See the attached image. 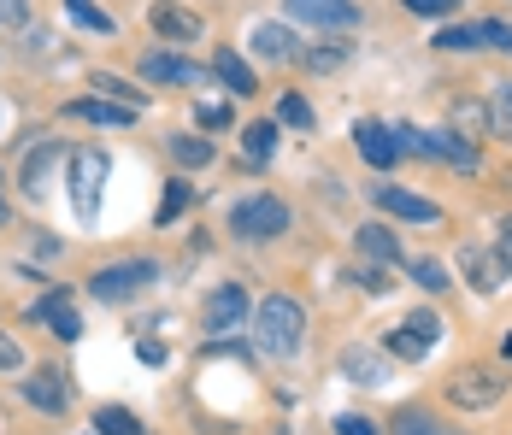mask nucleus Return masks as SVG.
Returning a JSON list of instances; mask_svg holds the SVG:
<instances>
[{
	"instance_id": "nucleus-1",
	"label": "nucleus",
	"mask_w": 512,
	"mask_h": 435,
	"mask_svg": "<svg viewBox=\"0 0 512 435\" xmlns=\"http://www.w3.org/2000/svg\"><path fill=\"white\" fill-rule=\"evenodd\" d=\"M307 336V306L295 294H265L254 312V341L271 353V359H289Z\"/></svg>"
},
{
	"instance_id": "nucleus-2",
	"label": "nucleus",
	"mask_w": 512,
	"mask_h": 435,
	"mask_svg": "<svg viewBox=\"0 0 512 435\" xmlns=\"http://www.w3.org/2000/svg\"><path fill=\"white\" fill-rule=\"evenodd\" d=\"M283 230H289V206L271 200V194H248V200L230 206V236L236 242H271Z\"/></svg>"
},
{
	"instance_id": "nucleus-3",
	"label": "nucleus",
	"mask_w": 512,
	"mask_h": 435,
	"mask_svg": "<svg viewBox=\"0 0 512 435\" xmlns=\"http://www.w3.org/2000/svg\"><path fill=\"white\" fill-rule=\"evenodd\" d=\"M395 142H401V153L442 159V165H454V171H477V147L465 142V136H454V130H412V124H401Z\"/></svg>"
},
{
	"instance_id": "nucleus-4",
	"label": "nucleus",
	"mask_w": 512,
	"mask_h": 435,
	"mask_svg": "<svg viewBox=\"0 0 512 435\" xmlns=\"http://www.w3.org/2000/svg\"><path fill=\"white\" fill-rule=\"evenodd\" d=\"M154 277H159V265H154V259H124V265H106V271H95V277H89V294H95V300H112V306H118V300L142 294L148 283H154Z\"/></svg>"
},
{
	"instance_id": "nucleus-5",
	"label": "nucleus",
	"mask_w": 512,
	"mask_h": 435,
	"mask_svg": "<svg viewBox=\"0 0 512 435\" xmlns=\"http://www.w3.org/2000/svg\"><path fill=\"white\" fill-rule=\"evenodd\" d=\"M101 183H106V153H95V147L71 153V206H77L83 224H95V212H101Z\"/></svg>"
},
{
	"instance_id": "nucleus-6",
	"label": "nucleus",
	"mask_w": 512,
	"mask_h": 435,
	"mask_svg": "<svg viewBox=\"0 0 512 435\" xmlns=\"http://www.w3.org/2000/svg\"><path fill=\"white\" fill-rule=\"evenodd\" d=\"M242 324H248V289H242V283H218L201 306V330L206 336H230V330H242Z\"/></svg>"
},
{
	"instance_id": "nucleus-7",
	"label": "nucleus",
	"mask_w": 512,
	"mask_h": 435,
	"mask_svg": "<svg viewBox=\"0 0 512 435\" xmlns=\"http://www.w3.org/2000/svg\"><path fill=\"white\" fill-rule=\"evenodd\" d=\"M501 394H507V377H495V371H483V365L448 377V400H454L460 412H483V406H495Z\"/></svg>"
},
{
	"instance_id": "nucleus-8",
	"label": "nucleus",
	"mask_w": 512,
	"mask_h": 435,
	"mask_svg": "<svg viewBox=\"0 0 512 435\" xmlns=\"http://www.w3.org/2000/svg\"><path fill=\"white\" fill-rule=\"evenodd\" d=\"M371 206L389 212V218H407V224H442V206L424 200V194H412V189H401V183H377V189H371Z\"/></svg>"
},
{
	"instance_id": "nucleus-9",
	"label": "nucleus",
	"mask_w": 512,
	"mask_h": 435,
	"mask_svg": "<svg viewBox=\"0 0 512 435\" xmlns=\"http://www.w3.org/2000/svg\"><path fill=\"white\" fill-rule=\"evenodd\" d=\"M142 77H148V83H177V89L212 83V71H201V65L183 59V53H148V59H142Z\"/></svg>"
},
{
	"instance_id": "nucleus-10",
	"label": "nucleus",
	"mask_w": 512,
	"mask_h": 435,
	"mask_svg": "<svg viewBox=\"0 0 512 435\" xmlns=\"http://www.w3.org/2000/svg\"><path fill=\"white\" fill-rule=\"evenodd\" d=\"M289 18L301 24H318V30H348L354 24V0H283Z\"/></svg>"
},
{
	"instance_id": "nucleus-11",
	"label": "nucleus",
	"mask_w": 512,
	"mask_h": 435,
	"mask_svg": "<svg viewBox=\"0 0 512 435\" xmlns=\"http://www.w3.org/2000/svg\"><path fill=\"white\" fill-rule=\"evenodd\" d=\"M460 271L471 277V289H477V294H501V289H507V265H501V253L460 247Z\"/></svg>"
},
{
	"instance_id": "nucleus-12",
	"label": "nucleus",
	"mask_w": 512,
	"mask_h": 435,
	"mask_svg": "<svg viewBox=\"0 0 512 435\" xmlns=\"http://www.w3.org/2000/svg\"><path fill=\"white\" fill-rule=\"evenodd\" d=\"M354 142H359V159L371 165V171H389L395 159H401V142H395V130H383V124H354Z\"/></svg>"
},
{
	"instance_id": "nucleus-13",
	"label": "nucleus",
	"mask_w": 512,
	"mask_h": 435,
	"mask_svg": "<svg viewBox=\"0 0 512 435\" xmlns=\"http://www.w3.org/2000/svg\"><path fill=\"white\" fill-rule=\"evenodd\" d=\"M248 48H254L259 59H301V42H295V30H289L283 18H265V24H254Z\"/></svg>"
},
{
	"instance_id": "nucleus-14",
	"label": "nucleus",
	"mask_w": 512,
	"mask_h": 435,
	"mask_svg": "<svg viewBox=\"0 0 512 435\" xmlns=\"http://www.w3.org/2000/svg\"><path fill=\"white\" fill-rule=\"evenodd\" d=\"M342 377H354L359 388L389 383V353H377V347H342Z\"/></svg>"
},
{
	"instance_id": "nucleus-15",
	"label": "nucleus",
	"mask_w": 512,
	"mask_h": 435,
	"mask_svg": "<svg viewBox=\"0 0 512 435\" xmlns=\"http://www.w3.org/2000/svg\"><path fill=\"white\" fill-rule=\"evenodd\" d=\"M24 400L42 406V412H65V406H71V383H65V371H36V377H24Z\"/></svg>"
},
{
	"instance_id": "nucleus-16",
	"label": "nucleus",
	"mask_w": 512,
	"mask_h": 435,
	"mask_svg": "<svg viewBox=\"0 0 512 435\" xmlns=\"http://www.w3.org/2000/svg\"><path fill=\"white\" fill-rule=\"evenodd\" d=\"M148 24H154L165 42H183V48L201 36V18H195V12H183V6H171V0H159L154 12H148Z\"/></svg>"
},
{
	"instance_id": "nucleus-17",
	"label": "nucleus",
	"mask_w": 512,
	"mask_h": 435,
	"mask_svg": "<svg viewBox=\"0 0 512 435\" xmlns=\"http://www.w3.org/2000/svg\"><path fill=\"white\" fill-rule=\"evenodd\" d=\"M36 318H48V330L59 341H77V336H83V318H77V306H71V294H65V289H53L48 300L36 306Z\"/></svg>"
},
{
	"instance_id": "nucleus-18",
	"label": "nucleus",
	"mask_w": 512,
	"mask_h": 435,
	"mask_svg": "<svg viewBox=\"0 0 512 435\" xmlns=\"http://www.w3.org/2000/svg\"><path fill=\"white\" fill-rule=\"evenodd\" d=\"M212 77H218V83H224V89H230L236 100H242V95H254V89H259V83H254V65H248V59H236L230 48H224L218 59H212Z\"/></svg>"
},
{
	"instance_id": "nucleus-19",
	"label": "nucleus",
	"mask_w": 512,
	"mask_h": 435,
	"mask_svg": "<svg viewBox=\"0 0 512 435\" xmlns=\"http://www.w3.org/2000/svg\"><path fill=\"white\" fill-rule=\"evenodd\" d=\"M53 159H59V142H36V147H30V159H24V194H30V200H42V194H48Z\"/></svg>"
},
{
	"instance_id": "nucleus-20",
	"label": "nucleus",
	"mask_w": 512,
	"mask_h": 435,
	"mask_svg": "<svg viewBox=\"0 0 512 435\" xmlns=\"http://www.w3.org/2000/svg\"><path fill=\"white\" fill-rule=\"evenodd\" d=\"M354 242H359V253H365V259H377V265H395V259H401V242H395V230H389V224H365Z\"/></svg>"
},
{
	"instance_id": "nucleus-21",
	"label": "nucleus",
	"mask_w": 512,
	"mask_h": 435,
	"mask_svg": "<svg viewBox=\"0 0 512 435\" xmlns=\"http://www.w3.org/2000/svg\"><path fill=\"white\" fill-rule=\"evenodd\" d=\"M65 112H71V118H89V124H136V112L118 106V100H71Z\"/></svg>"
},
{
	"instance_id": "nucleus-22",
	"label": "nucleus",
	"mask_w": 512,
	"mask_h": 435,
	"mask_svg": "<svg viewBox=\"0 0 512 435\" xmlns=\"http://www.w3.org/2000/svg\"><path fill=\"white\" fill-rule=\"evenodd\" d=\"M95 435H142V418L124 412V406H101L95 412Z\"/></svg>"
},
{
	"instance_id": "nucleus-23",
	"label": "nucleus",
	"mask_w": 512,
	"mask_h": 435,
	"mask_svg": "<svg viewBox=\"0 0 512 435\" xmlns=\"http://www.w3.org/2000/svg\"><path fill=\"white\" fill-rule=\"evenodd\" d=\"M436 48H442V53H471V48H483V24H448V30L436 36Z\"/></svg>"
},
{
	"instance_id": "nucleus-24",
	"label": "nucleus",
	"mask_w": 512,
	"mask_h": 435,
	"mask_svg": "<svg viewBox=\"0 0 512 435\" xmlns=\"http://www.w3.org/2000/svg\"><path fill=\"white\" fill-rule=\"evenodd\" d=\"M171 159L189 165V171H201V165H212V142H201V136H171Z\"/></svg>"
},
{
	"instance_id": "nucleus-25",
	"label": "nucleus",
	"mask_w": 512,
	"mask_h": 435,
	"mask_svg": "<svg viewBox=\"0 0 512 435\" xmlns=\"http://www.w3.org/2000/svg\"><path fill=\"white\" fill-rule=\"evenodd\" d=\"M383 353H389V359H424V353H430V341L418 336V330H407V324H401V330H389Z\"/></svg>"
},
{
	"instance_id": "nucleus-26",
	"label": "nucleus",
	"mask_w": 512,
	"mask_h": 435,
	"mask_svg": "<svg viewBox=\"0 0 512 435\" xmlns=\"http://www.w3.org/2000/svg\"><path fill=\"white\" fill-rule=\"evenodd\" d=\"M189 200H195V189H189L183 177H171V183H165V200H159V224H177V218L189 212Z\"/></svg>"
},
{
	"instance_id": "nucleus-27",
	"label": "nucleus",
	"mask_w": 512,
	"mask_h": 435,
	"mask_svg": "<svg viewBox=\"0 0 512 435\" xmlns=\"http://www.w3.org/2000/svg\"><path fill=\"white\" fill-rule=\"evenodd\" d=\"M65 12H71V18H77L83 30H95V36H112V18H106L95 0H65Z\"/></svg>"
},
{
	"instance_id": "nucleus-28",
	"label": "nucleus",
	"mask_w": 512,
	"mask_h": 435,
	"mask_svg": "<svg viewBox=\"0 0 512 435\" xmlns=\"http://www.w3.org/2000/svg\"><path fill=\"white\" fill-rule=\"evenodd\" d=\"M242 147H248V159H271V147H277V124H248L242 130Z\"/></svg>"
},
{
	"instance_id": "nucleus-29",
	"label": "nucleus",
	"mask_w": 512,
	"mask_h": 435,
	"mask_svg": "<svg viewBox=\"0 0 512 435\" xmlns=\"http://www.w3.org/2000/svg\"><path fill=\"white\" fill-rule=\"evenodd\" d=\"M95 95H112L118 106H130V112H136V106H148V95H136L130 83H118V77H106V71H95Z\"/></svg>"
},
{
	"instance_id": "nucleus-30",
	"label": "nucleus",
	"mask_w": 512,
	"mask_h": 435,
	"mask_svg": "<svg viewBox=\"0 0 512 435\" xmlns=\"http://www.w3.org/2000/svg\"><path fill=\"white\" fill-rule=\"evenodd\" d=\"M483 124H489V112H483V106H454V136H465V142H477V136H483Z\"/></svg>"
},
{
	"instance_id": "nucleus-31",
	"label": "nucleus",
	"mask_w": 512,
	"mask_h": 435,
	"mask_svg": "<svg viewBox=\"0 0 512 435\" xmlns=\"http://www.w3.org/2000/svg\"><path fill=\"white\" fill-rule=\"evenodd\" d=\"M277 124H289V130H312V106L301 95H283L277 100Z\"/></svg>"
},
{
	"instance_id": "nucleus-32",
	"label": "nucleus",
	"mask_w": 512,
	"mask_h": 435,
	"mask_svg": "<svg viewBox=\"0 0 512 435\" xmlns=\"http://www.w3.org/2000/svg\"><path fill=\"white\" fill-rule=\"evenodd\" d=\"M489 124H495V130L512 142V83H501V89L489 95Z\"/></svg>"
},
{
	"instance_id": "nucleus-33",
	"label": "nucleus",
	"mask_w": 512,
	"mask_h": 435,
	"mask_svg": "<svg viewBox=\"0 0 512 435\" xmlns=\"http://www.w3.org/2000/svg\"><path fill=\"white\" fill-rule=\"evenodd\" d=\"M395 435H460V430H442L430 412H401L395 418Z\"/></svg>"
},
{
	"instance_id": "nucleus-34",
	"label": "nucleus",
	"mask_w": 512,
	"mask_h": 435,
	"mask_svg": "<svg viewBox=\"0 0 512 435\" xmlns=\"http://www.w3.org/2000/svg\"><path fill=\"white\" fill-rule=\"evenodd\" d=\"M412 283H418L424 294H442L448 289V271H442L436 259H412Z\"/></svg>"
},
{
	"instance_id": "nucleus-35",
	"label": "nucleus",
	"mask_w": 512,
	"mask_h": 435,
	"mask_svg": "<svg viewBox=\"0 0 512 435\" xmlns=\"http://www.w3.org/2000/svg\"><path fill=\"white\" fill-rule=\"evenodd\" d=\"M312 71H336V65H348V42H318V48L307 53Z\"/></svg>"
},
{
	"instance_id": "nucleus-36",
	"label": "nucleus",
	"mask_w": 512,
	"mask_h": 435,
	"mask_svg": "<svg viewBox=\"0 0 512 435\" xmlns=\"http://www.w3.org/2000/svg\"><path fill=\"white\" fill-rule=\"evenodd\" d=\"M0 24L6 30H24L30 24V0H0Z\"/></svg>"
},
{
	"instance_id": "nucleus-37",
	"label": "nucleus",
	"mask_w": 512,
	"mask_h": 435,
	"mask_svg": "<svg viewBox=\"0 0 512 435\" xmlns=\"http://www.w3.org/2000/svg\"><path fill=\"white\" fill-rule=\"evenodd\" d=\"M483 42H495L501 53H512V24L507 18H489V24H483Z\"/></svg>"
},
{
	"instance_id": "nucleus-38",
	"label": "nucleus",
	"mask_w": 512,
	"mask_h": 435,
	"mask_svg": "<svg viewBox=\"0 0 512 435\" xmlns=\"http://www.w3.org/2000/svg\"><path fill=\"white\" fill-rule=\"evenodd\" d=\"M460 0H407V12H418V18H448Z\"/></svg>"
},
{
	"instance_id": "nucleus-39",
	"label": "nucleus",
	"mask_w": 512,
	"mask_h": 435,
	"mask_svg": "<svg viewBox=\"0 0 512 435\" xmlns=\"http://www.w3.org/2000/svg\"><path fill=\"white\" fill-rule=\"evenodd\" d=\"M359 289H365V294H389L395 283H389V271H383V265H371V271H359Z\"/></svg>"
},
{
	"instance_id": "nucleus-40",
	"label": "nucleus",
	"mask_w": 512,
	"mask_h": 435,
	"mask_svg": "<svg viewBox=\"0 0 512 435\" xmlns=\"http://www.w3.org/2000/svg\"><path fill=\"white\" fill-rule=\"evenodd\" d=\"M336 435H377V424L359 418V412H342V418H336Z\"/></svg>"
},
{
	"instance_id": "nucleus-41",
	"label": "nucleus",
	"mask_w": 512,
	"mask_h": 435,
	"mask_svg": "<svg viewBox=\"0 0 512 435\" xmlns=\"http://www.w3.org/2000/svg\"><path fill=\"white\" fill-rule=\"evenodd\" d=\"M0 371H24V347L12 336H0Z\"/></svg>"
},
{
	"instance_id": "nucleus-42",
	"label": "nucleus",
	"mask_w": 512,
	"mask_h": 435,
	"mask_svg": "<svg viewBox=\"0 0 512 435\" xmlns=\"http://www.w3.org/2000/svg\"><path fill=\"white\" fill-rule=\"evenodd\" d=\"M224 118H230V106H201V124H212V130H218Z\"/></svg>"
},
{
	"instance_id": "nucleus-43",
	"label": "nucleus",
	"mask_w": 512,
	"mask_h": 435,
	"mask_svg": "<svg viewBox=\"0 0 512 435\" xmlns=\"http://www.w3.org/2000/svg\"><path fill=\"white\" fill-rule=\"evenodd\" d=\"M501 265H507V277H512V236L501 230Z\"/></svg>"
},
{
	"instance_id": "nucleus-44",
	"label": "nucleus",
	"mask_w": 512,
	"mask_h": 435,
	"mask_svg": "<svg viewBox=\"0 0 512 435\" xmlns=\"http://www.w3.org/2000/svg\"><path fill=\"white\" fill-rule=\"evenodd\" d=\"M0 224H6V194H0Z\"/></svg>"
},
{
	"instance_id": "nucleus-45",
	"label": "nucleus",
	"mask_w": 512,
	"mask_h": 435,
	"mask_svg": "<svg viewBox=\"0 0 512 435\" xmlns=\"http://www.w3.org/2000/svg\"><path fill=\"white\" fill-rule=\"evenodd\" d=\"M501 353H507V359H512V336H507V347H501Z\"/></svg>"
},
{
	"instance_id": "nucleus-46",
	"label": "nucleus",
	"mask_w": 512,
	"mask_h": 435,
	"mask_svg": "<svg viewBox=\"0 0 512 435\" xmlns=\"http://www.w3.org/2000/svg\"><path fill=\"white\" fill-rule=\"evenodd\" d=\"M0 124H6V100H0Z\"/></svg>"
},
{
	"instance_id": "nucleus-47",
	"label": "nucleus",
	"mask_w": 512,
	"mask_h": 435,
	"mask_svg": "<svg viewBox=\"0 0 512 435\" xmlns=\"http://www.w3.org/2000/svg\"><path fill=\"white\" fill-rule=\"evenodd\" d=\"M501 230H507V236H512V218H507V224H501Z\"/></svg>"
}]
</instances>
